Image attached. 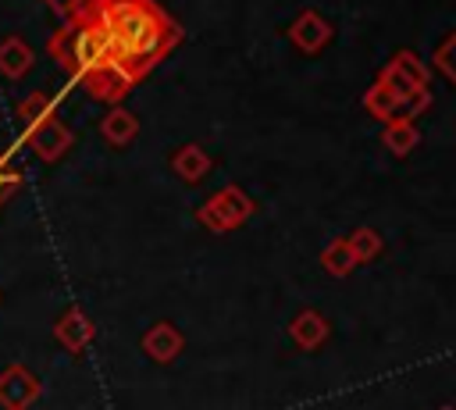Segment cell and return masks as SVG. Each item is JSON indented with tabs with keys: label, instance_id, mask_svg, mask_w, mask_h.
Wrapping results in <instances>:
<instances>
[{
	"label": "cell",
	"instance_id": "cell-20",
	"mask_svg": "<svg viewBox=\"0 0 456 410\" xmlns=\"http://www.w3.org/2000/svg\"><path fill=\"white\" fill-rule=\"evenodd\" d=\"M18 185H21V175H18V168H11V157L0 150V203L11 193H18Z\"/></svg>",
	"mask_w": 456,
	"mask_h": 410
},
{
	"label": "cell",
	"instance_id": "cell-16",
	"mask_svg": "<svg viewBox=\"0 0 456 410\" xmlns=\"http://www.w3.org/2000/svg\"><path fill=\"white\" fill-rule=\"evenodd\" d=\"M349 239V246H353V257H356V264H363V260H374L378 253H381V235L374 232V228H356L353 235H346Z\"/></svg>",
	"mask_w": 456,
	"mask_h": 410
},
{
	"label": "cell",
	"instance_id": "cell-7",
	"mask_svg": "<svg viewBox=\"0 0 456 410\" xmlns=\"http://www.w3.org/2000/svg\"><path fill=\"white\" fill-rule=\"evenodd\" d=\"M93 321L86 317V310L82 307H68L61 317H57V324H53V335H57V342L68 349V353H82L89 342H93Z\"/></svg>",
	"mask_w": 456,
	"mask_h": 410
},
{
	"label": "cell",
	"instance_id": "cell-5",
	"mask_svg": "<svg viewBox=\"0 0 456 410\" xmlns=\"http://www.w3.org/2000/svg\"><path fill=\"white\" fill-rule=\"evenodd\" d=\"M39 399V381L28 367L11 364L0 371V406L4 410H28Z\"/></svg>",
	"mask_w": 456,
	"mask_h": 410
},
{
	"label": "cell",
	"instance_id": "cell-1",
	"mask_svg": "<svg viewBox=\"0 0 456 410\" xmlns=\"http://www.w3.org/2000/svg\"><path fill=\"white\" fill-rule=\"evenodd\" d=\"M71 18H93L103 29L114 61L132 82L146 78L182 39V29L157 0H82Z\"/></svg>",
	"mask_w": 456,
	"mask_h": 410
},
{
	"label": "cell",
	"instance_id": "cell-11",
	"mask_svg": "<svg viewBox=\"0 0 456 410\" xmlns=\"http://www.w3.org/2000/svg\"><path fill=\"white\" fill-rule=\"evenodd\" d=\"M171 168H175V175H178V178H185V182H200V178L210 171V157H207V150H203V146L185 143V146H178V150H175Z\"/></svg>",
	"mask_w": 456,
	"mask_h": 410
},
{
	"label": "cell",
	"instance_id": "cell-9",
	"mask_svg": "<svg viewBox=\"0 0 456 410\" xmlns=\"http://www.w3.org/2000/svg\"><path fill=\"white\" fill-rule=\"evenodd\" d=\"M289 335H292V342L299 349H317L328 339V321L317 310H299L292 317V324H289Z\"/></svg>",
	"mask_w": 456,
	"mask_h": 410
},
{
	"label": "cell",
	"instance_id": "cell-19",
	"mask_svg": "<svg viewBox=\"0 0 456 410\" xmlns=\"http://www.w3.org/2000/svg\"><path fill=\"white\" fill-rule=\"evenodd\" d=\"M435 68H438V71L456 86V32H452L438 50H435Z\"/></svg>",
	"mask_w": 456,
	"mask_h": 410
},
{
	"label": "cell",
	"instance_id": "cell-6",
	"mask_svg": "<svg viewBox=\"0 0 456 410\" xmlns=\"http://www.w3.org/2000/svg\"><path fill=\"white\" fill-rule=\"evenodd\" d=\"M285 36H289V43H292L296 50H303V53H321V50L328 46V39H331V25H328V18L317 14V11H299V14L289 21Z\"/></svg>",
	"mask_w": 456,
	"mask_h": 410
},
{
	"label": "cell",
	"instance_id": "cell-22",
	"mask_svg": "<svg viewBox=\"0 0 456 410\" xmlns=\"http://www.w3.org/2000/svg\"><path fill=\"white\" fill-rule=\"evenodd\" d=\"M442 410H449V406H442Z\"/></svg>",
	"mask_w": 456,
	"mask_h": 410
},
{
	"label": "cell",
	"instance_id": "cell-21",
	"mask_svg": "<svg viewBox=\"0 0 456 410\" xmlns=\"http://www.w3.org/2000/svg\"><path fill=\"white\" fill-rule=\"evenodd\" d=\"M43 4H50V7H53V11H57V14L64 18V21H68V18L75 14V7H78L82 0H43Z\"/></svg>",
	"mask_w": 456,
	"mask_h": 410
},
{
	"label": "cell",
	"instance_id": "cell-15",
	"mask_svg": "<svg viewBox=\"0 0 456 410\" xmlns=\"http://www.w3.org/2000/svg\"><path fill=\"white\" fill-rule=\"evenodd\" d=\"M363 107H367L378 121H392V118H399V103H395V96H392L381 82H374V86L363 93Z\"/></svg>",
	"mask_w": 456,
	"mask_h": 410
},
{
	"label": "cell",
	"instance_id": "cell-18",
	"mask_svg": "<svg viewBox=\"0 0 456 410\" xmlns=\"http://www.w3.org/2000/svg\"><path fill=\"white\" fill-rule=\"evenodd\" d=\"M53 111V100L46 96V93H28L25 100H21V107H18V118H21V125H32V121H39L43 114H50Z\"/></svg>",
	"mask_w": 456,
	"mask_h": 410
},
{
	"label": "cell",
	"instance_id": "cell-8",
	"mask_svg": "<svg viewBox=\"0 0 456 410\" xmlns=\"http://www.w3.org/2000/svg\"><path fill=\"white\" fill-rule=\"evenodd\" d=\"M182 346H185V339L171 321H157L142 332V353L157 364H171L182 353Z\"/></svg>",
	"mask_w": 456,
	"mask_h": 410
},
{
	"label": "cell",
	"instance_id": "cell-3",
	"mask_svg": "<svg viewBox=\"0 0 456 410\" xmlns=\"http://www.w3.org/2000/svg\"><path fill=\"white\" fill-rule=\"evenodd\" d=\"M253 210H256V203H253L239 185H224L221 193H214V196L196 210V217H200V225L210 228V232H232V228H239L242 221H249Z\"/></svg>",
	"mask_w": 456,
	"mask_h": 410
},
{
	"label": "cell",
	"instance_id": "cell-13",
	"mask_svg": "<svg viewBox=\"0 0 456 410\" xmlns=\"http://www.w3.org/2000/svg\"><path fill=\"white\" fill-rule=\"evenodd\" d=\"M385 146L395 153V157H406L413 146H417V128H413V118H392V121H385Z\"/></svg>",
	"mask_w": 456,
	"mask_h": 410
},
{
	"label": "cell",
	"instance_id": "cell-14",
	"mask_svg": "<svg viewBox=\"0 0 456 410\" xmlns=\"http://www.w3.org/2000/svg\"><path fill=\"white\" fill-rule=\"evenodd\" d=\"M321 267H324L328 275H335V278H346V275L356 267V257H353L349 239H331V242L324 246V253H321Z\"/></svg>",
	"mask_w": 456,
	"mask_h": 410
},
{
	"label": "cell",
	"instance_id": "cell-10",
	"mask_svg": "<svg viewBox=\"0 0 456 410\" xmlns=\"http://www.w3.org/2000/svg\"><path fill=\"white\" fill-rule=\"evenodd\" d=\"M100 132H103V139L110 146H128L135 139V132H139V121H135V114L128 107H110L103 114V121H100Z\"/></svg>",
	"mask_w": 456,
	"mask_h": 410
},
{
	"label": "cell",
	"instance_id": "cell-2",
	"mask_svg": "<svg viewBox=\"0 0 456 410\" xmlns=\"http://www.w3.org/2000/svg\"><path fill=\"white\" fill-rule=\"evenodd\" d=\"M50 53L53 61L75 75L93 100L118 103L135 82L121 71V64L110 53V43L103 29L93 18H68L53 36H50Z\"/></svg>",
	"mask_w": 456,
	"mask_h": 410
},
{
	"label": "cell",
	"instance_id": "cell-4",
	"mask_svg": "<svg viewBox=\"0 0 456 410\" xmlns=\"http://www.w3.org/2000/svg\"><path fill=\"white\" fill-rule=\"evenodd\" d=\"M25 135H28V146L46 160V164H53V160H61L68 150H71V143H75V135H71V128L50 111V114H43L39 121H32V125H25Z\"/></svg>",
	"mask_w": 456,
	"mask_h": 410
},
{
	"label": "cell",
	"instance_id": "cell-17",
	"mask_svg": "<svg viewBox=\"0 0 456 410\" xmlns=\"http://www.w3.org/2000/svg\"><path fill=\"white\" fill-rule=\"evenodd\" d=\"M388 64H392L395 71H403V75H406L413 86H428V68H424V64H420V61H417L410 50H399V53H395Z\"/></svg>",
	"mask_w": 456,
	"mask_h": 410
},
{
	"label": "cell",
	"instance_id": "cell-12",
	"mask_svg": "<svg viewBox=\"0 0 456 410\" xmlns=\"http://www.w3.org/2000/svg\"><path fill=\"white\" fill-rule=\"evenodd\" d=\"M32 68V46L21 36H7L0 43V75L7 78H21Z\"/></svg>",
	"mask_w": 456,
	"mask_h": 410
}]
</instances>
